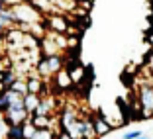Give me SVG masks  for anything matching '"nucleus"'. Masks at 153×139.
Segmentation results:
<instances>
[{
    "label": "nucleus",
    "mask_w": 153,
    "mask_h": 139,
    "mask_svg": "<svg viewBox=\"0 0 153 139\" xmlns=\"http://www.w3.org/2000/svg\"><path fill=\"white\" fill-rule=\"evenodd\" d=\"M140 135H143V133H141V129H134V131L124 133V139H135V137H140Z\"/></svg>",
    "instance_id": "nucleus-15"
},
{
    "label": "nucleus",
    "mask_w": 153,
    "mask_h": 139,
    "mask_svg": "<svg viewBox=\"0 0 153 139\" xmlns=\"http://www.w3.org/2000/svg\"><path fill=\"white\" fill-rule=\"evenodd\" d=\"M65 67H67L69 75H71L73 84H81V82L85 81V67H81V65H71V63H65Z\"/></svg>",
    "instance_id": "nucleus-9"
},
{
    "label": "nucleus",
    "mask_w": 153,
    "mask_h": 139,
    "mask_svg": "<svg viewBox=\"0 0 153 139\" xmlns=\"http://www.w3.org/2000/svg\"><path fill=\"white\" fill-rule=\"evenodd\" d=\"M55 137V131L49 129V127H41V129H36L32 139H53Z\"/></svg>",
    "instance_id": "nucleus-14"
},
{
    "label": "nucleus",
    "mask_w": 153,
    "mask_h": 139,
    "mask_svg": "<svg viewBox=\"0 0 153 139\" xmlns=\"http://www.w3.org/2000/svg\"><path fill=\"white\" fill-rule=\"evenodd\" d=\"M79 116H81V114H79V110H76V108H73V106L61 108V110L57 112V120H59V126H61V129H67V127L71 126V123H73V121H75Z\"/></svg>",
    "instance_id": "nucleus-8"
},
{
    "label": "nucleus",
    "mask_w": 153,
    "mask_h": 139,
    "mask_svg": "<svg viewBox=\"0 0 153 139\" xmlns=\"http://www.w3.org/2000/svg\"><path fill=\"white\" fill-rule=\"evenodd\" d=\"M26 84H27V92H33V94H39V96L47 94V82L33 69L26 75Z\"/></svg>",
    "instance_id": "nucleus-5"
},
{
    "label": "nucleus",
    "mask_w": 153,
    "mask_h": 139,
    "mask_svg": "<svg viewBox=\"0 0 153 139\" xmlns=\"http://www.w3.org/2000/svg\"><path fill=\"white\" fill-rule=\"evenodd\" d=\"M53 139H55V137H53Z\"/></svg>",
    "instance_id": "nucleus-22"
},
{
    "label": "nucleus",
    "mask_w": 153,
    "mask_h": 139,
    "mask_svg": "<svg viewBox=\"0 0 153 139\" xmlns=\"http://www.w3.org/2000/svg\"><path fill=\"white\" fill-rule=\"evenodd\" d=\"M27 2H32L33 8H36L37 12H41L43 16H47V14H53V12H59V10L55 8L53 4H51L49 0H27Z\"/></svg>",
    "instance_id": "nucleus-11"
},
{
    "label": "nucleus",
    "mask_w": 153,
    "mask_h": 139,
    "mask_svg": "<svg viewBox=\"0 0 153 139\" xmlns=\"http://www.w3.org/2000/svg\"><path fill=\"white\" fill-rule=\"evenodd\" d=\"M90 120H92V127H94V133L96 137H104L112 131V126L108 123V120L102 116V112H96V114H90Z\"/></svg>",
    "instance_id": "nucleus-7"
},
{
    "label": "nucleus",
    "mask_w": 153,
    "mask_h": 139,
    "mask_svg": "<svg viewBox=\"0 0 153 139\" xmlns=\"http://www.w3.org/2000/svg\"><path fill=\"white\" fill-rule=\"evenodd\" d=\"M137 106L141 110V120L153 116V76H147L145 81H141L137 88Z\"/></svg>",
    "instance_id": "nucleus-1"
},
{
    "label": "nucleus",
    "mask_w": 153,
    "mask_h": 139,
    "mask_svg": "<svg viewBox=\"0 0 153 139\" xmlns=\"http://www.w3.org/2000/svg\"><path fill=\"white\" fill-rule=\"evenodd\" d=\"M145 67H147V69H149V71H151V72H153V51H151V53H149V55H147V65H145Z\"/></svg>",
    "instance_id": "nucleus-17"
},
{
    "label": "nucleus",
    "mask_w": 153,
    "mask_h": 139,
    "mask_svg": "<svg viewBox=\"0 0 153 139\" xmlns=\"http://www.w3.org/2000/svg\"><path fill=\"white\" fill-rule=\"evenodd\" d=\"M135 139H147V137H145V135H140V137H135Z\"/></svg>",
    "instance_id": "nucleus-20"
},
{
    "label": "nucleus",
    "mask_w": 153,
    "mask_h": 139,
    "mask_svg": "<svg viewBox=\"0 0 153 139\" xmlns=\"http://www.w3.org/2000/svg\"><path fill=\"white\" fill-rule=\"evenodd\" d=\"M10 88H14L16 92H20V94H26L27 92V84H26V76H18L16 81L12 82V86Z\"/></svg>",
    "instance_id": "nucleus-13"
},
{
    "label": "nucleus",
    "mask_w": 153,
    "mask_h": 139,
    "mask_svg": "<svg viewBox=\"0 0 153 139\" xmlns=\"http://www.w3.org/2000/svg\"><path fill=\"white\" fill-rule=\"evenodd\" d=\"M51 86H53V90H57V92H67V90H71L73 86H75L73 81H71V75H69L67 67L59 69V71L51 76Z\"/></svg>",
    "instance_id": "nucleus-4"
},
{
    "label": "nucleus",
    "mask_w": 153,
    "mask_h": 139,
    "mask_svg": "<svg viewBox=\"0 0 153 139\" xmlns=\"http://www.w3.org/2000/svg\"><path fill=\"white\" fill-rule=\"evenodd\" d=\"M39 100H41V96H39V94H33V92H26V94H24V110H26V112L32 116V114L36 112V108H37V104H39Z\"/></svg>",
    "instance_id": "nucleus-10"
},
{
    "label": "nucleus",
    "mask_w": 153,
    "mask_h": 139,
    "mask_svg": "<svg viewBox=\"0 0 153 139\" xmlns=\"http://www.w3.org/2000/svg\"><path fill=\"white\" fill-rule=\"evenodd\" d=\"M75 2H79V0H75Z\"/></svg>",
    "instance_id": "nucleus-21"
},
{
    "label": "nucleus",
    "mask_w": 153,
    "mask_h": 139,
    "mask_svg": "<svg viewBox=\"0 0 153 139\" xmlns=\"http://www.w3.org/2000/svg\"><path fill=\"white\" fill-rule=\"evenodd\" d=\"M6 6H12V4H16V2H20V0H2Z\"/></svg>",
    "instance_id": "nucleus-18"
},
{
    "label": "nucleus",
    "mask_w": 153,
    "mask_h": 139,
    "mask_svg": "<svg viewBox=\"0 0 153 139\" xmlns=\"http://www.w3.org/2000/svg\"><path fill=\"white\" fill-rule=\"evenodd\" d=\"M4 139H20V137H12V135H6Z\"/></svg>",
    "instance_id": "nucleus-19"
},
{
    "label": "nucleus",
    "mask_w": 153,
    "mask_h": 139,
    "mask_svg": "<svg viewBox=\"0 0 153 139\" xmlns=\"http://www.w3.org/2000/svg\"><path fill=\"white\" fill-rule=\"evenodd\" d=\"M55 139H73V137L69 135V131H67V129H61L57 135H55Z\"/></svg>",
    "instance_id": "nucleus-16"
},
{
    "label": "nucleus",
    "mask_w": 153,
    "mask_h": 139,
    "mask_svg": "<svg viewBox=\"0 0 153 139\" xmlns=\"http://www.w3.org/2000/svg\"><path fill=\"white\" fill-rule=\"evenodd\" d=\"M43 24H45V30H47V32L67 33L69 26H71V18H69V14L53 12V14H47V16H43Z\"/></svg>",
    "instance_id": "nucleus-3"
},
{
    "label": "nucleus",
    "mask_w": 153,
    "mask_h": 139,
    "mask_svg": "<svg viewBox=\"0 0 153 139\" xmlns=\"http://www.w3.org/2000/svg\"><path fill=\"white\" fill-rule=\"evenodd\" d=\"M12 12H14V18H16V26L18 24H33L43 20V14L37 12L33 8V4L27 2V0H20V2L12 4Z\"/></svg>",
    "instance_id": "nucleus-2"
},
{
    "label": "nucleus",
    "mask_w": 153,
    "mask_h": 139,
    "mask_svg": "<svg viewBox=\"0 0 153 139\" xmlns=\"http://www.w3.org/2000/svg\"><path fill=\"white\" fill-rule=\"evenodd\" d=\"M30 118V114L24 110V108H8L4 114H2V120H4L6 127L10 126H20L22 121H26Z\"/></svg>",
    "instance_id": "nucleus-6"
},
{
    "label": "nucleus",
    "mask_w": 153,
    "mask_h": 139,
    "mask_svg": "<svg viewBox=\"0 0 153 139\" xmlns=\"http://www.w3.org/2000/svg\"><path fill=\"white\" fill-rule=\"evenodd\" d=\"M36 129H37V127L32 123V120H30V118H27L26 121H22V123H20V133H22V139H32L33 133H36Z\"/></svg>",
    "instance_id": "nucleus-12"
}]
</instances>
